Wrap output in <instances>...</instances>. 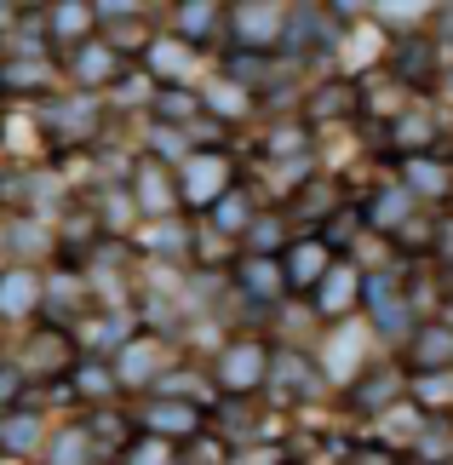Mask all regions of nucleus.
<instances>
[{"instance_id":"nucleus-1","label":"nucleus","mask_w":453,"mask_h":465,"mask_svg":"<svg viewBox=\"0 0 453 465\" xmlns=\"http://www.w3.org/2000/svg\"><path fill=\"white\" fill-rule=\"evenodd\" d=\"M356 322L368 328L379 345H408V333L419 328V305H413V282L402 276V264H379L361 271V311Z\"/></svg>"},{"instance_id":"nucleus-2","label":"nucleus","mask_w":453,"mask_h":465,"mask_svg":"<svg viewBox=\"0 0 453 465\" xmlns=\"http://www.w3.org/2000/svg\"><path fill=\"white\" fill-rule=\"evenodd\" d=\"M270 351H276V339H264V333H224V345L207 362V380L219 391V402H259L264 397Z\"/></svg>"},{"instance_id":"nucleus-3","label":"nucleus","mask_w":453,"mask_h":465,"mask_svg":"<svg viewBox=\"0 0 453 465\" xmlns=\"http://www.w3.org/2000/svg\"><path fill=\"white\" fill-rule=\"evenodd\" d=\"M29 121H34V133H41L46 144H58V150H93L98 133H103V98H93V93H52V98H41V110H34Z\"/></svg>"},{"instance_id":"nucleus-4","label":"nucleus","mask_w":453,"mask_h":465,"mask_svg":"<svg viewBox=\"0 0 453 465\" xmlns=\"http://www.w3.org/2000/svg\"><path fill=\"white\" fill-rule=\"evenodd\" d=\"M184 362V351L172 345V339H161L150 328H138V333H126L121 339V351L110 356V373H115V385H121V397H150V391L167 380V373Z\"/></svg>"},{"instance_id":"nucleus-5","label":"nucleus","mask_w":453,"mask_h":465,"mask_svg":"<svg viewBox=\"0 0 453 465\" xmlns=\"http://www.w3.org/2000/svg\"><path fill=\"white\" fill-rule=\"evenodd\" d=\"M281 35H287V6H276V0H230L224 6V46L230 52L281 58Z\"/></svg>"},{"instance_id":"nucleus-6","label":"nucleus","mask_w":453,"mask_h":465,"mask_svg":"<svg viewBox=\"0 0 453 465\" xmlns=\"http://www.w3.org/2000/svg\"><path fill=\"white\" fill-rule=\"evenodd\" d=\"M133 408V425H138V437H161V442H172V449H184V442H195L207 431V408L195 402V397H161V391H150V397H133L126 402Z\"/></svg>"},{"instance_id":"nucleus-7","label":"nucleus","mask_w":453,"mask_h":465,"mask_svg":"<svg viewBox=\"0 0 453 465\" xmlns=\"http://www.w3.org/2000/svg\"><path fill=\"white\" fill-rule=\"evenodd\" d=\"M172 178H178V207H190V219H195V213H207L241 173H235L230 144H207V150H190L178 161Z\"/></svg>"},{"instance_id":"nucleus-8","label":"nucleus","mask_w":453,"mask_h":465,"mask_svg":"<svg viewBox=\"0 0 453 465\" xmlns=\"http://www.w3.org/2000/svg\"><path fill=\"white\" fill-rule=\"evenodd\" d=\"M293 115L316 138H321V127H350V121H361V86H356V75H339V69H333V75H310Z\"/></svg>"},{"instance_id":"nucleus-9","label":"nucleus","mask_w":453,"mask_h":465,"mask_svg":"<svg viewBox=\"0 0 453 465\" xmlns=\"http://www.w3.org/2000/svg\"><path fill=\"white\" fill-rule=\"evenodd\" d=\"M344 397H350V414H356V420L379 425L396 402L408 397V373H402V362H396V356H373V362L361 368L350 385H344Z\"/></svg>"},{"instance_id":"nucleus-10","label":"nucleus","mask_w":453,"mask_h":465,"mask_svg":"<svg viewBox=\"0 0 453 465\" xmlns=\"http://www.w3.org/2000/svg\"><path fill=\"white\" fill-rule=\"evenodd\" d=\"M264 397H276V402H316V397H328V380H321L310 345H276V351H270Z\"/></svg>"},{"instance_id":"nucleus-11","label":"nucleus","mask_w":453,"mask_h":465,"mask_svg":"<svg viewBox=\"0 0 453 465\" xmlns=\"http://www.w3.org/2000/svg\"><path fill=\"white\" fill-rule=\"evenodd\" d=\"M126 69H133V64H126L103 35H93V41H81L75 52H64V58H58V75H69V93H93V98L110 93Z\"/></svg>"},{"instance_id":"nucleus-12","label":"nucleus","mask_w":453,"mask_h":465,"mask_svg":"<svg viewBox=\"0 0 453 465\" xmlns=\"http://www.w3.org/2000/svg\"><path fill=\"white\" fill-rule=\"evenodd\" d=\"M385 75L402 86V93H430L442 75V46L430 41V29L419 35H402V41H385Z\"/></svg>"},{"instance_id":"nucleus-13","label":"nucleus","mask_w":453,"mask_h":465,"mask_svg":"<svg viewBox=\"0 0 453 465\" xmlns=\"http://www.w3.org/2000/svg\"><path fill=\"white\" fill-rule=\"evenodd\" d=\"M224 288L241 299L247 311H259V316H276V311L287 305L281 264H276V259H259V253H235V264L224 271Z\"/></svg>"},{"instance_id":"nucleus-14","label":"nucleus","mask_w":453,"mask_h":465,"mask_svg":"<svg viewBox=\"0 0 453 465\" xmlns=\"http://www.w3.org/2000/svg\"><path fill=\"white\" fill-rule=\"evenodd\" d=\"M86 311H93V288H86V271H69V264H46V271H41V328L69 333Z\"/></svg>"},{"instance_id":"nucleus-15","label":"nucleus","mask_w":453,"mask_h":465,"mask_svg":"<svg viewBox=\"0 0 453 465\" xmlns=\"http://www.w3.org/2000/svg\"><path fill=\"white\" fill-rule=\"evenodd\" d=\"M126 202H133V213H138V224H155V219H178V178H172V167H161V161H150V155H138L133 161V173H126Z\"/></svg>"},{"instance_id":"nucleus-16","label":"nucleus","mask_w":453,"mask_h":465,"mask_svg":"<svg viewBox=\"0 0 453 465\" xmlns=\"http://www.w3.org/2000/svg\"><path fill=\"white\" fill-rule=\"evenodd\" d=\"M299 305L310 311L316 328H339V322H356V311H361V271H356L350 259H339L333 271L299 299Z\"/></svg>"},{"instance_id":"nucleus-17","label":"nucleus","mask_w":453,"mask_h":465,"mask_svg":"<svg viewBox=\"0 0 453 465\" xmlns=\"http://www.w3.org/2000/svg\"><path fill=\"white\" fill-rule=\"evenodd\" d=\"M356 219H361V230H368L373 242H385V247H390L413 219H419V202H413V195L396 184V178H379V184L356 202Z\"/></svg>"},{"instance_id":"nucleus-18","label":"nucleus","mask_w":453,"mask_h":465,"mask_svg":"<svg viewBox=\"0 0 453 465\" xmlns=\"http://www.w3.org/2000/svg\"><path fill=\"white\" fill-rule=\"evenodd\" d=\"M276 264H281L287 299H304V293H310L316 282H321V276H328L333 264H339V253H333V247L316 236V230H293V242H287L281 253H276Z\"/></svg>"},{"instance_id":"nucleus-19","label":"nucleus","mask_w":453,"mask_h":465,"mask_svg":"<svg viewBox=\"0 0 453 465\" xmlns=\"http://www.w3.org/2000/svg\"><path fill=\"white\" fill-rule=\"evenodd\" d=\"M408 380H430V373H453V328L442 316H419V328L408 333V345L396 351Z\"/></svg>"},{"instance_id":"nucleus-20","label":"nucleus","mask_w":453,"mask_h":465,"mask_svg":"<svg viewBox=\"0 0 453 465\" xmlns=\"http://www.w3.org/2000/svg\"><path fill=\"white\" fill-rule=\"evenodd\" d=\"M264 213V202H259V190L247 184V178H235V184L219 195V202H212L207 213H195V224L202 230H212V236L219 242H230V247H241V236L252 230V219H259Z\"/></svg>"},{"instance_id":"nucleus-21","label":"nucleus","mask_w":453,"mask_h":465,"mask_svg":"<svg viewBox=\"0 0 453 465\" xmlns=\"http://www.w3.org/2000/svg\"><path fill=\"white\" fill-rule=\"evenodd\" d=\"M167 35L202 58V52L224 46V6H219V0H184V6L167 12Z\"/></svg>"},{"instance_id":"nucleus-22","label":"nucleus","mask_w":453,"mask_h":465,"mask_svg":"<svg viewBox=\"0 0 453 465\" xmlns=\"http://www.w3.org/2000/svg\"><path fill=\"white\" fill-rule=\"evenodd\" d=\"M17 368L29 373V385L41 380V368H46V385H58L69 368H75V339L69 333H58V328H41V322H34V333H29V345L12 356Z\"/></svg>"},{"instance_id":"nucleus-23","label":"nucleus","mask_w":453,"mask_h":465,"mask_svg":"<svg viewBox=\"0 0 453 465\" xmlns=\"http://www.w3.org/2000/svg\"><path fill=\"white\" fill-rule=\"evenodd\" d=\"M46 431L52 425H46L41 402H34V391H29L24 408H6V414H0V460H41Z\"/></svg>"},{"instance_id":"nucleus-24","label":"nucleus","mask_w":453,"mask_h":465,"mask_svg":"<svg viewBox=\"0 0 453 465\" xmlns=\"http://www.w3.org/2000/svg\"><path fill=\"white\" fill-rule=\"evenodd\" d=\"M41 29H46L52 58L75 52L81 41H93V35H98V24H93V0H52V6H41Z\"/></svg>"},{"instance_id":"nucleus-25","label":"nucleus","mask_w":453,"mask_h":465,"mask_svg":"<svg viewBox=\"0 0 453 465\" xmlns=\"http://www.w3.org/2000/svg\"><path fill=\"white\" fill-rule=\"evenodd\" d=\"M41 322V271L29 264H0V328Z\"/></svg>"},{"instance_id":"nucleus-26","label":"nucleus","mask_w":453,"mask_h":465,"mask_svg":"<svg viewBox=\"0 0 453 465\" xmlns=\"http://www.w3.org/2000/svg\"><path fill=\"white\" fill-rule=\"evenodd\" d=\"M138 69L150 75L155 86H195V52L190 46H178L167 29H155L150 35V46H143V58H138Z\"/></svg>"},{"instance_id":"nucleus-27","label":"nucleus","mask_w":453,"mask_h":465,"mask_svg":"<svg viewBox=\"0 0 453 465\" xmlns=\"http://www.w3.org/2000/svg\"><path fill=\"white\" fill-rule=\"evenodd\" d=\"M58 93V58H0V98L41 104Z\"/></svg>"},{"instance_id":"nucleus-28","label":"nucleus","mask_w":453,"mask_h":465,"mask_svg":"<svg viewBox=\"0 0 453 465\" xmlns=\"http://www.w3.org/2000/svg\"><path fill=\"white\" fill-rule=\"evenodd\" d=\"M437 138H442V121L425 110V104H408L396 121H385V150H396V161L408 155H437Z\"/></svg>"},{"instance_id":"nucleus-29","label":"nucleus","mask_w":453,"mask_h":465,"mask_svg":"<svg viewBox=\"0 0 453 465\" xmlns=\"http://www.w3.org/2000/svg\"><path fill=\"white\" fill-rule=\"evenodd\" d=\"M69 397H75L81 408H110V402H126L115 373H110V356H75V368L64 373Z\"/></svg>"},{"instance_id":"nucleus-30","label":"nucleus","mask_w":453,"mask_h":465,"mask_svg":"<svg viewBox=\"0 0 453 465\" xmlns=\"http://www.w3.org/2000/svg\"><path fill=\"white\" fill-rule=\"evenodd\" d=\"M390 178L413 195V202H448L453 195V167L442 155H408V161H396Z\"/></svg>"},{"instance_id":"nucleus-31","label":"nucleus","mask_w":453,"mask_h":465,"mask_svg":"<svg viewBox=\"0 0 453 465\" xmlns=\"http://www.w3.org/2000/svg\"><path fill=\"white\" fill-rule=\"evenodd\" d=\"M81 425H86V437L98 442V454H103V460H121V454L138 442V425H133V408H126V402H110V408H86V414H81Z\"/></svg>"},{"instance_id":"nucleus-32","label":"nucleus","mask_w":453,"mask_h":465,"mask_svg":"<svg viewBox=\"0 0 453 465\" xmlns=\"http://www.w3.org/2000/svg\"><path fill=\"white\" fill-rule=\"evenodd\" d=\"M316 155V133L299 115H270L264 121V167H287V161Z\"/></svg>"},{"instance_id":"nucleus-33","label":"nucleus","mask_w":453,"mask_h":465,"mask_svg":"<svg viewBox=\"0 0 453 465\" xmlns=\"http://www.w3.org/2000/svg\"><path fill=\"white\" fill-rule=\"evenodd\" d=\"M41 465H103V454H98V442L86 437L81 420H64V425H52V431H46Z\"/></svg>"},{"instance_id":"nucleus-34","label":"nucleus","mask_w":453,"mask_h":465,"mask_svg":"<svg viewBox=\"0 0 453 465\" xmlns=\"http://www.w3.org/2000/svg\"><path fill=\"white\" fill-rule=\"evenodd\" d=\"M143 121L190 133L195 121H202V93H195V86H155V98H150V110H143Z\"/></svg>"},{"instance_id":"nucleus-35","label":"nucleus","mask_w":453,"mask_h":465,"mask_svg":"<svg viewBox=\"0 0 453 465\" xmlns=\"http://www.w3.org/2000/svg\"><path fill=\"white\" fill-rule=\"evenodd\" d=\"M195 93H202V115L207 121H219V127H235V121H252L259 115V104H252L247 93H235L230 81H195Z\"/></svg>"},{"instance_id":"nucleus-36","label":"nucleus","mask_w":453,"mask_h":465,"mask_svg":"<svg viewBox=\"0 0 453 465\" xmlns=\"http://www.w3.org/2000/svg\"><path fill=\"white\" fill-rule=\"evenodd\" d=\"M293 242V219L287 213H276V207H264L259 219H252V230L241 236V253H259V259H276L281 247Z\"/></svg>"},{"instance_id":"nucleus-37","label":"nucleus","mask_w":453,"mask_h":465,"mask_svg":"<svg viewBox=\"0 0 453 465\" xmlns=\"http://www.w3.org/2000/svg\"><path fill=\"white\" fill-rule=\"evenodd\" d=\"M29 391H34V385H29V373L17 368L12 356H0V414H6V408H24V402H29Z\"/></svg>"},{"instance_id":"nucleus-38","label":"nucleus","mask_w":453,"mask_h":465,"mask_svg":"<svg viewBox=\"0 0 453 465\" xmlns=\"http://www.w3.org/2000/svg\"><path fill=\"white\" fill-rule=\"evenodd\" d=\"M121 465H178V449H172V442H161V437H138L133 449L121 454Z\"/></svg>"},{"instance_id":"nucleus-39","label":"nucleus","mask_w":453,"mask_h":465,"mask_svg":"<svg viewBox=\"0 0 453 465\" xmlns=\"http://www.w3.org/2000/svg\"><path fill=\"white\" fill-rule=\"evenodd\" d=\"M138 17H150V12L133 6V0H93V24L98 29H121V24H138Z\"/></svg>"},{"instance_id":"nucleus-40","label":"nucleus","mask_w":453,"mask_h":465,"mask_svg":"<svg viewBox=\"0 0 453 465\" xmlns=\"http://www.w3.org/2000/svg\"><path fill=\"white\" fill-rule=\"evenodd\" d=\"M0 264H6V213H0Z\"/></svg>"}]
</instances>
